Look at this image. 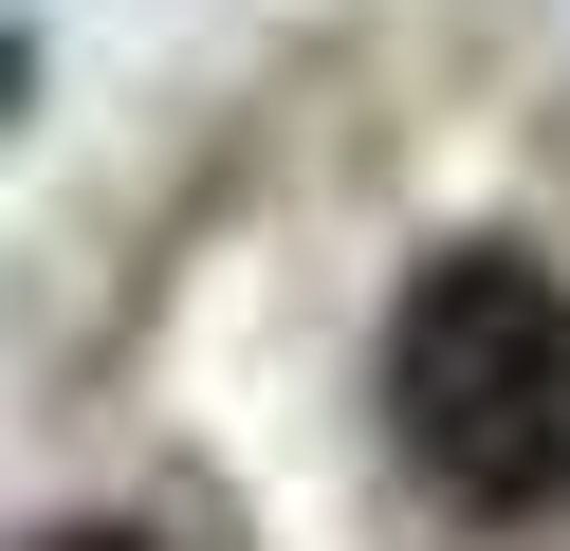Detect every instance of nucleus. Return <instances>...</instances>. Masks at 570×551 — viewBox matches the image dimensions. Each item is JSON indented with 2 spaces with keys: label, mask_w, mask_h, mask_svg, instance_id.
<instances>
[{
  "label": "nucleus",
  "mask_w": 570,
  "mask_h": 551,
  "mask_svg": "<svg viewBox=\"0 0 570 551\" xmlns=\"http://www.w3.org/2000/svg\"><path fill=\"white\" fill-rule=\"evenodd\" d=\"M386 423L460 514H552L570 496V294L533 257H442L386 313Z\"/></svg>",
  "instance_id": "f257e3e1"
},
{
  "label": "nucleus",
  "mask_w": 570,
  "mask_h": 551,
  "mask_svg": "<svg viewBox=\"0 0 570 551\" xmlns=\"http://www.w3.org/2000/svg\"><path fill=\"white\" fill-rule=\"evenodd\" d=\"M38 551H166V533H111V514H92V533H38Z\"/></svg>",
  "instance_id": "f03ea898"
}]
</instances>
